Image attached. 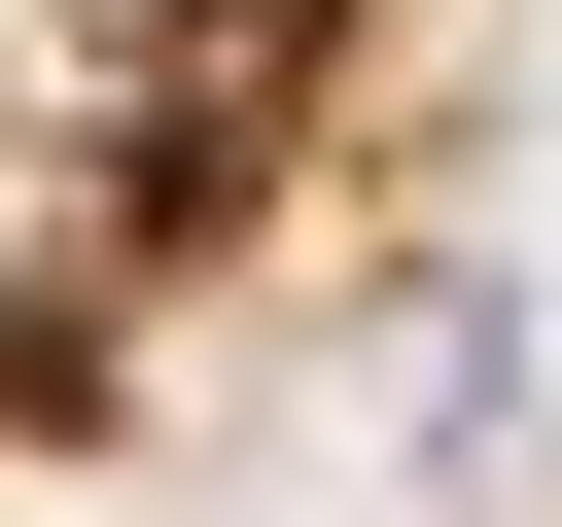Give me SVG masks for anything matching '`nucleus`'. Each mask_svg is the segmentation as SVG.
Segmentation results:
<instances>
[{
    "label": "nucleus",
    "mask_w": 562,
    "mask_h": 527,
    "mask_svg": "<svg viewBox=\"0 0 562 527\" xmlns=\"http://www.w3.org/2000/svg\"><path fill=\"white\" fill-rule=\"evenodd\" d=\"M422 0H0V457L105 422L386 105Z\"/></svg>",
    "instance_id": "obj_1"
}]
</instances>
